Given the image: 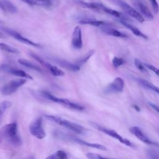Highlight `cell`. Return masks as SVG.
I'll return each instance as SVG.
<instances>
[{
	"label": "cell",
	"mask_w": 159,
	"mask_h": 159,
	"mask_svg": "<svg viewBox=\"0 0 159 159\" xmlns=\"http://www.w3.org/2000/svg\"><path fill=\"white\" fill-rule=\"evenodd\" d=\"M0 138L6 140L11 144L19 146L22 144V140L18 132L17 124L12 122L5 125L0 129Z\"/></svg>",
	"instance_id": "cell-1"
},
{
	"label": "cell",
	"mask_w": 159,
	"mask_h": 159,
	"mask_svg": "<svg viewBox=\"0 0 159 159\" xmlns=\"http://www.w3.org/2000/svg\"><path fill=\"white\" fill-rule=\"evenodd\" d=\"M44 116L47 120L52 122H54L60 126H62L65 128H66L76 134H84L86 132V129L83 126L76 123L71 122L59 116L52 115H45Z\"/></svg>",
	"instance_id": "cell-2"
},
{
	"label": "cell",
	"mask_w": 159,
	"mask_h": 159,
	"mask_svg": "<svg viewBox=\"0 0 159 159\" xmlns=\"http://www.w3.org/2000/svg\"><path fill=\"white\" fill-rule=\"evenodd\" d=\"M40 95L43 96V98L48 99V101H52L53 102L62 105L67 108H69L73 110H76V111H83L84 109V107L80 104L71 101L67 99L58 98L57 96H55L54 95H53L52 94H51L48 91H40Z\"/></svg>",
	"instance_id": "cell-3"
},
{
	"label": "cell",
	"mask_w": 159,
	"mask_h": 159,
	"mask_svg": "<svg viewBox=\"0 0 159 159\" xmlns=\"http://www.w3.org/2000/svg\"><path fill=\"white\" fill-rule=\"evenodd\" d=\"M55 135L57 136V138L61 139L63 140H66L68 141H70L72 142H75V143H76L81 145L89 147L91 148H96V149H98L99 150H102V151H106L107 150L106 147L102 144L96 143H90V142H86L85 140H83L82 139H80L75 136L66 134H65V133H63L61 132H56L55 133Z\"/></svg>",
	"instance_id": "cell-4"
},
{
	"label": "cell",
	"mask_w": 159,
	"mask_h": 159,
	"mask_svg": "<svg viewBox=\"0 0 159 159\" xmlns=\"http://www.w3.org/2000/svg\"><path fill=\"white\" fill-rule=\"evenodd\" d=\"M27 82L25 78H20L14 79L11 80L9 83L3 86L1 89L0 92L1 94L4 96H9L14 93H15L20 86H23Z\"/></svg>",
	"instance_id": "cell-5"
},
{
	"label": "cell",
	"mask_w": 159,
	"mask_h": 159,
	"mask_svg": "<svg viewBox=\"0 0 159 159\" xmlns=\"http://www.w3.org/2000/svg\"><path fill=\"white\" fill-rule=\"evenodd\" d=\"M91 125L94 127L96 128L97 130H99L100 132H102V133H104L105 134L112 137V138H114L116 139V140H117L118 141H119L120 143H122V144L126 145V146H128V147H132V148H134L135 147V145L134 143H132L130 140H129L128 139H125V138H124L123 137H122L121 135H120L117 132H116L115 130H112V129H107V128H105L104 127H102L96 123H94V122H91Z\"/></svg>",
	"instance_id": "cell-6"
},
{
	"label": "cell",
	"mask_w": 159,
	"mask_h": 159,
	"mask_svg": "<svg viewBox=\"0 0 159 159\" xmlns=\"http://www.w3.org/2000/svg\"><path fill=\"white\" fill-rule=\"evenodd\" d=\"M30 133L38 139H43L46 136V132L43 127V120L42 117H39L29 125Z\"/></svg>",
	"instance_id": "cell-7"
},
{
	"label": "cell",
	"mask_w": 159,
	"mask_h": 159,
	"mask_svg": "<svg viewBox=\"0 0 159 159\" xmlns=\"http://www.w3.org/2000/svg\"><path fill=\"white\" fill-rule=\"evenodd\" d=\"M114 3L117 4L128 16L135 19L139 22H143L145 20L144 17L141 15V14L137 11L135 8L130 6L127 2L122 0H113Z\"/></svg>",
	"instance_id": "cell-8"
},
{
	"label": "cell",
	"mask_w": 159,
	"mask_h": 159,
	"mask_svg": "<svg viewBox=\"0 0 159 159\" xmlns=\"http://www.w3.org/2000/svg\"><path fill=\"white\" fill-rule=\"evenodd\" d=\"M29 55L30 57H32L34 60H35L37 62H39L42 66L46 68L50 71V73L51 74H52L53 76H61L64 75L65 73L61 69H60L59 68H58L57 66H56L55 65H53L49 63L48 62H47V61L43 60L42 58H41L37 54H35L33 52H29Z\"/></svg>",
	"instance_id": "cell-9"
},
{
	"label": "cell",
	"mask_w": 159,
	"mask_h": 159,
	"mask_svg": "<svg viewBox=\"0 0 159 159\" xmlns=\"http://www.w3.org/2000/svg\"><path fill=\"white\" fill-rule=\"evenodd\" d=\"M1 29L2 30L3 32L6 33L7 35L13 37L14 39H15L16 40H17V41H19L21 43H23L26 45L32 46V47H36V48H41L42 47L40 44L37 43L36 42H34L29 40V39H27V38L25 37L24 36H23L22 35H21L18 32H17L12 29H10L8 27H2V28H1Z\"/></svg>",
	"instance_id": "cell-10"
},
{
	"label": "cell",
	"mask_w": 159,
	"mask_h": 159,
	"mask_svg": "<svg viewBox=\"0 0 159 159\" xmlns=\"http://www.w3.org/2000/svg\"><path fill=\"white\" fill-rule=\"evenodd\" d=\"M0 71L1 72H5V73H7L11 75H13L14 76H19L20 78H25V79H30V80H32V77L27 74L26 72H25L24 71L20 70V69H17L14 66H11L10 65L8 64H2L0 66Z\"/></svg>",
	"instance_id": "cell-11"
},
{
	"label": "cell",
	"mask_w": 159,
	"mask_h": 159,
	"mask_svg": "<svg viewBox=\"0 0 159 159\" xmlns=\"http://www.w3.org/2000/svg\"><path fill=\"white\" fill-rule=\"evenodd\" d=\"M124 88V81L120 77L116 78L105 89L106 93H117L122 92Z\"/></svg>",
	"instance_id": "cell-12"
},
{
	"label": "cell",
	"mask_w": 159,
	"mask_h": 159,
	"mask_svg": "<svg viewBox=\"0 0 159 159\" xmlns=\"http://www.w3.org/2000/svg\"><path fill=\"white\" fill-rule=\"evenodd\" d=\"M71 45L75 49H81L83 47L81 29L79 26L75 27L71 36Z\"/></svg>",
	"instance_id": "cell-13"
},
{
	"label": "cell",
	"mask_w": 159,
	"mask_h": 159,
	"mask_svg": "<svg viewBox=\"0 0 159 159\" xmlns=\"http://www.w3.org/2000/svg\"><path fill=\"white\" fill-rule=\"evenodd\" d=\"M50 60H52L55 63H57L58 65H59L61 67H62L66 70H68L69 71L75 72V71H78L80 70V66L77 65L76 63L70 62V61L65 60L64 59L52 57V58H50Z\"/></svg>",
	"instance_id": "cell-14"
},
{
	"label": "cell",
	"mask_w": 159,
	"mask_h": 159,
	"mask_svg": "<svg viewBox=\"0 0 159 159\" xmlns=\"http://www.w3.org/2000/svg\"><path fill=\"white\" fill-rule=\"evenodd\" d=\"M130 132L134 135L139 140H140V141H142L143 143H145L147 144L148 145H155L157 147H159L158 145H157V143H155V142H153V141H152L142 131V130L137 127V126H134L132 127L130 129Z\"/></svg>",
	"instance_id": "cell-15"
},
{
	"label": "cell",
	"mask_w": 159,
	"mask_h": 159,
	"mask_svg": "<svg viewBox=\"0 0 159 159\" xmlns=\"http://www.w3.org/2000/svg\"><path fill=\"white\" fill-rule=\"evenodd\" d=\"M134 4L137 7V9L139 10V12H140V13L143 17H145L148 20H153L154 19L152 13L150 12L148 7L145 5V4L142 0L135 2L134 3Z\"/></svg>",
	"instance_id": "cell-16"
},
{
	"label": "cell",
	"mask_w": 159,
	"mask_h": 159,
	"mask_svg": "<svg viewBox=\"0 0 159 159\" xmlns=\"http://www.w3.org/2000/svg\"><path fill=\"white\" fill-rule=\"evenodd\" d=\"M101 11H103L105 13H106L107 14H109V15H111L112 16H114L115 17H117L120 20H125V21H127V20H129L130 21V20H131L129 18V16L126 14H124V13L119 12V11H117L116 10L111 9V8H109L108 7H106V6H104L103 4H102V7H101Z\"/></svg>",
	"instance_id": "cell-17"
},
{
	"label": "cell",
	"mask_w": 159,
	"mask_h": 159,
	"mask_svg": "<svg viewBox=\"0 0 159 159\" xmlns=\"http://www.w3.org/2000/svg\"><path fill=\"white\" fill-rule=\"evenodd\" d=\"M75 2L84 8H87L89 9H93L98 11H101V7L102 4L96 2H86L81 0H76Z\"/></svg>",
	"instance_id": "cell-18"
},
{
	"label": "cell",
	"mask_w": 159,
	"mask_h": 159,
	"mask_svg": "<svg viewBox=\"0 0 159 159\" xmlns=\"http://www.w3.org/2000/svg\"><path fill=\"white\" fill-rule=\"evenodd\" d=\"M79 23L81 24H88V25H91L99 27L110 26L111 25V23L102 21V20H98L91 18H85L83 19H81L79 21Z\"/></svg>",
	"instance_id": "cell-19"
},
{
	"label": "cell",
	"mask_w": 159,
	"mask_h": 159,
	"mask_svg": "<svg viewBox=\"0 0 159 159\" xmlns=\"http://www.w3.org/2000/svg\"><path fill=\"white\" fill-rule=\"evenodd\" d=\"M0 9L9 14L16 13L17 11L16 6L9 0H0Z\"/></svg>",
	"instance_id": "cell-20"
},
{
	"label": "cell",
	"mask_w": 159,
	"mask_h": 159,
	"mask_svg": "<svg viewBox=\"0 0 159 159\" xmlns=\"http://www.w3.org/2000/svg\"><path fill=\"white\" fill-rule=\"evenodd\" d=\"M119 22L122 24L124 26H125L127 29H129L134 35H135L137 37H142L143 39H147L148 37L147 36L144 34L142 31H140L139 29H137L136 27L134 26L133 25H132L131 24H130L129 22H128L127 21H125V20H119Z\"/></svg>",
	"instance_id": "cell-21"
},
{
	"label": "cell",
	"mask_w": 159,
	"mask_h": 159,
	"mask_svg": "<svg viewBox=\"0 0 159 159\" xmlns=\"http://www.w3.org/2000/svg\"><path fill=\"white\" fill-rule=\"evenodd\" d=\"M101 28L102 31L107 35L116 37H120V38H127V35L125 34L122 33L115 29L111 28V27H110V26L109 27L106 26V27H102Z\"/></svg>",
	"instance_id": "cell-22"
},
{
	"label": "cell",
	"mask_w": 159,
	"mask_h": 159,
	"mask_svg": "<svg viewBox=\"0 0 159 159\" xmlns=\"http://www.w3.org/2000/svg\"><path fill=\"white\" fill-rule=\"evenodd\" d=\"M20 1L31 6L48 7L52 5V2L49 0H20Z\"/></svg>",
	"instance_id": "cell-23"
},
{
	"label": "cell",
	"mask_w": 159,
	"mask_h": 159,
	"mask_svg": "<svg viewBox=\"0 0 159 159\" xmlns=\"http://www.w3.org/2000/svg\"><path fill=\"white\" fill-rule=\"evenodd\" d=\"M18 62L21 65H22L25 67H27V68H30L31 70H35L37 72H42V69L40 67H39L37 65H36L35 64L33 63L32 62H31L29 60H25V59H19Z\"/></svg>",
	"instance_id": "cell-24"
},
{
	"label": "cell",
	"mask_w": 159,
	"mask_h": 159,
	"mask_svg": "<svg viewBox=\"0 0 159 159\" xmlns=\"http://www.w3.org/2000/svg\"><path fill=\"white\" fill-rule=\"evenodd\" d=\"M94 53V50H91L89 51H88L86 53H85L84 55H83L81 57L78 58L75 63L77 65H78L79 66H81V65H84L85 63H86L88 61V60L91 58V57Z\"/></svg>",
	"instance_id": "cell-25"
},
{
	"label": "cell",
	"mask_w": 159,
	"mask_h": 159,
	"mask_svg": "<svg viewBox=\"0 0 159 159\" xmlns=\"http://www.w3.org/2000/svg\"><path fill=\"white\" fill-rule=\"evenodd\" d=\"M138 81L144 88L150 89L153 91H155V93H157V94H159V88L153 84H152V83H150L149 81H148L145 80H143V79H139Z\"/></svg>",
	"instance_id": "cell-26"
},
{
	"label": "cell",
	"mask_w": 159,
	"mask_h": 159,
	"mask_svg": "<svg viewBox=\"0 0 159 159\" xmlns=\"http://www.w3.org/2000/svg\"><path fill=\"white\" fill-rule=\"evenodd\" d=\"M0 49L2 51L8 52L10 53H14V54L20 53V51L18 49L4 43L0 42Z\"/></svg>",
	"instance_id": "cell-27"
},
{
	"label": "cell",
	"mask_w": 159,
	"mask_h": 159,
	"mask_svg": "<svg viewBox=\"0 0 159 159\" xmlns=\"http://www.w3.org/2000/svg\"><path fill=\"white\" fill-rule=\"evenodd\" d=\"M11 106H12V102L9 101H4L1 103H0V120L2 115L5 112V111L7 109L11 107Z\"/></svg>",
	"instance_id": "cell-28"
},
{
	"label": "cell",
	"mask_w": 159,
	"mask_h": 159,
	"mask_svg": "<svg viewBox=\"0 0 159 159\" xmlns=\"http://www.w3.org/2000/svg\"><path fill=\"white\" fill-rule=\"evenodd\" d=\"M134 64H135V66H136V68L141 72L145 73H148V70H147V68L145 66L144 63H143L140 60L135 58L134 60Z\"/></svg>",
	"instance_id": "cell-29"
},
{
	"label": "cell",
	"mask_w": 159,
	"mask_h": 159,
	"mask_svg": "<svg viewBox=\"0 0 159 159\" xmlns=\"http://www.w3.org/2000/svg\"><path fill=\"white\" fill-rule=\"evenodd\" d=\"M112 65L114 66V68H117L119 66L124 65L125 63V60L122 58H119V57H114L112 58Z\"/></svg>",
	"instance_id": "cell-30"
},
{
	"label": "cell",
	"mask_w": 159,
	"mask_h": 159,
	"mask_svg": "<svg viewBox=\"0 0 159 159\" xmlns=\"http://www.w3.org/2000/svg\"><path fill=\"white\" fill-rule=\"evenodd\" d=\"M147 154L149 159H159V155L157 152L153 149H148Z\"/></svg>",
	"instance_id": "cell-31"
},
{
	"label": "cell",
	"mask_w": 159,
	"mask_h": 159,
	"mask_svg": "<svg viewBox=\"0 0 159 159\" xmlns=\"http://www.w3.org/2000/svg\"><path fill=\"white\" fill-rule=\"evenodd\" d=\"M54 154L55 159H68L67 154L63 150H58Z\"/></svg>",
	"instance_id": "cell-32"
},
{
	"label": "cell",
	"mask_w": 159,
	"mask_h": 159,
	"mask_svg": "<svg viewBox=\"0 0 159 159\" xmlns=\"http://www.w3.org/2000/svg\"><path fill=\"white\" fill-rule=\"evenodd\" d=\"M144 65L147 68V69L151 70L152 71L155 73L158 76H159V69L158 68H157V67H155V66H153L151 64H148L147 63H144Z\"/></svg>",
	"instance_id": "cell-33"
},
{
	"label": "cell",
	"mask_w": 159,
	"mask_h": 159,
	"mask_svg": "<svg viewBox=\"0 0 159 159\" xmlns=\"http://www.w3.org/2000/svg\"><path fill=\"white\" fill-rule=\"evenodd\" d=\"M151 4V6L152 7V9L153 12L155 14H157L159 11V6L157 1V0H149Z\"/></svg>",
	"instance_id": "cell-34"
},
{
	"label": "cell",
	"mask_w": 159,
	"mask_h": 159,
	"mask_svg": "<svg viewBox=\"0 0 159 159\" xmlns=\"http://www.w3.org/2000/svg\"><path fill=\"white\" fill-rule=\"evenodd\" d=\"M86 157L88 159H109V158L103 157L98 154H96V153H86Z\"/></svg>",
	"instance_id": "cell-35"
},
{
	"label": "cell",
	"mask_w": 159,
	"mask_h": 159,
	"mask_svg": "<svg viewBox=\"0 0 159 159\" xmlns=\"http://www.w3.org/2000/svg\"><path fill=\"white\" fill-rule=\"evenodd\" d=\"M149 105L150 106V107L152 109H153L155 111H157L159 114V106H158L157 105H156V104H155L153 103H151V102L149 103Z\"/></svg>",
	"instance_id": "cell-36"
},
{
	"label": "cell",
	"mask_w": 159,
	"mask_h": 159,
	"mask_svg": "<svg viewBox=\"0 0 159 159\" xmlns=\"http://www.w3.org/2000/svg\"><path fill=\"white\" fill-rule=\"evenodd\" d=\"M132 107L134 108V109H135L137 111H140V107L137 106V105H136V104H134V105H132Z\"/></svg>",
	"instance_id": "cell-37"
},
{
	"label": "cell",
	"mask_w": 159,
	"mask_h": 159,
	"mask_svg": "<svg viewBox=\"0 0 159 159\" xmlns=\"http://www.w3.org/2000/svg\"><path fill=\"white\" fill-rule=\"evenodd\" d=\"M45 159H55V154H52L50 156H48V157H47Z\"/></svg>",
	"instance_id": "cell-38"
},
{
	"label": "cell",
	"mask_w": 159,
	"mask_h": 159,
	"mask_svg": "<svg viewBox=\"0 0 159 159\" xmlns=\"http://www.w3.org/2000/svg\"><path fill=\"white\" fill-rule=\"evenodd\" d=\"M131 1L133 2V3H134L135 2H137V1H141V0H131Z\"/></svg>",
	"instance_id": "cell-39"
},
{
	"label": "cell",
	"mask_w": 159,
	"mask_h": 159,
	"mask_svg": "<svg viewBox=\"0 0 159 159\" xmlns=\"http://www.w3.org/2000/svg\"><path fill=\"white\" fill-rule=\"evenodd\" d=\"M3 37V35H2V34L0 32V38H2Z\"/></svg>",
	"instance_id": "cell-40"
},
{
	"label": "cell",
	"mask_w": 159,
	"mask_h": 159,
	"mask_svg": "<svg viewBox=\"0 0 159 159\" xmlns=\"http://www.w3.org/2000/svg\"><path fill=\"white\" fill-rule=\"evenodd\" d=\"M2 139L1 138H0V144H1V143L2 142Z\"/></svg>",
	"instance_id": "cell-41"
},
{
	"label": "cell",
	"mask_w": 159,
	"mask_h": 159,
	"mask_svg": "<svg viewBox=\"0 0 159 159\" xmlns=\"http://www.w3.org/2000/svg\"><path fill=\"white\" fill-rule=\"evenodd\" d=\"M0 22H1V20H0Z\"/></svg>",
	"instance_id": "cell-42"
},
{
	"label": "cell",
	"mask_w": 159,
	"mask_h": 159,
	"mask_svg": "<svg viewBox=\"0 0 159 159\" xmlns=\"http://www.w3.org/2000/svg\"><path fill=\"white\" fill-rule=\"evenodd\" d=\"M49 1H52V0H49Z\"/></svg>",
	"instance_id": "cell-43"
}]
</instances>
